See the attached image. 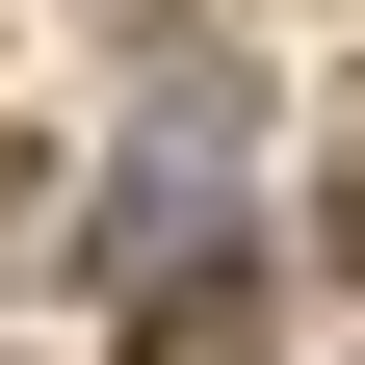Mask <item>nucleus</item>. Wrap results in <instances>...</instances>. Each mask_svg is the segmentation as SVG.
<instances>
[{"mask_svg":"<svg viewBox=\"0 0 365 365\" xmlns=\"http://www.w3.org/2000/svg\"><path fill=\"white\" fill-rule=\"evenodd\" d=\"M313 235H339V287H365V157H339V182H313Z\"/></svg>","mask_w":365,"mask_h":365,"instance_id":"1","label":"nucleus"}]
</instances>
